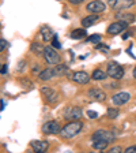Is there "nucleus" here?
Wrapping results in <instances>:
<instances>
[{"label":"nucleus","instance_id":"34","mask_svg":"<svg viewBox=\"0 0 136 153\" xmlns=\"http://www.w3.org/2000/svg\"><path fill=\"white\" fill-rule=\"evenodd\" d=\"M132 75H133V78L136 79V66H135V68H133V73H132Z\"/></svg>","mask_w":136,"mask_h":153},{"label":"nucleus","instance_id":"29","mask_svg":"<svg viewBox=\"0 0 136 153\" xmlns=\"http://www.w3.org/2000/svg\"><path fill=\"white\" fill-rule=\"evenodd\" d=\"M124 153H136V146H129V148H127Z\"/></svg>","mask_w":136,"mask_h":153},{"label":"nucleus","instance_id":"7","mask_svg":"<svg viewBox=\"0 0 136 153\" xmlns=\"http://www.w3.org/2000/svg\"><path fill=\"white\" fill-rule=\"evenodd\" d=\"M131 99V94L127 92H120V93H116V94L112 97V101H113L114 105H117V107H120V105H124L125 102H128Z\"/></svg>","mask_w":136,"mask_h":153},{"label":"nucleus","instance_id":"27","mask_svg":"<svg viewBox=\"0 0 136 153\" xmlns=\"http://www.w3.org/2000/svg\"><path fill=\"white\" fill-rule=\"evenodd\" d=\"M6 47H7V41L1 38V40H0V53H1V52L6 49Z\"/></svg>","mask_w":136,"mask_h":153},{"label":"nucleus","instance_id":"11","mask_svg":"<svg viewBox=\"0 0 136 153\" xmlns=\"http://www.w3.org/2000/svg\"><path fill=\"white\" fill-rule=\"evenodd\" d=\"M64 115L67 119H80L82 118V109L78 107H70V108H67Z\"/></svg>","mask_w":136,"mask_h":153},{"label":"nucleus","instance_id":"6","mask_svg":"<svg viewBox=\"0 0 136 153\" xmlns=\"http://www.w3.org/2000/svg\"><path fill=\"white\" fill-rule=\"evenodd\" d=\"M128 27V23L127 22H123V21H118V22H113L110 26L108 27V33L112 36H116L118 33L124 32L125 29Z\"/></svg>","mask_w":136,"mask_h":153},{"label":"nucleus","instance_id":"10","mask_svg":"<svg viewBox=\"0 0 136 153\" xmlns=\"http://www.w3.org/2000/svg\"><path fill=\"white\" fill-rule=\"evenodd\" d=\"M30 146L37 153H41V152H46L48 148H49V143H48V141H32Z\"/></svg>","mask_w":136,"mask_h":153},{"label":"nucleus","instance_id":"35","mask_svg":"<svg viewBox=\"0 0 136 153\" xmlns=\"http://www.w3.org/2000/svg\"><path fill=\"white\" fill-rule=\"evenodd\" d=\"M123 38H124V40H125V38H128V33H124V34H123Z\"/></svg>","mask_w":136,"mask_h":153},{"label":"nucleus","instance_id":"5","mask_svg":"<svg viewBox=\"0 0 136 153\" xmlns=\"http://www.w3.org/2000/svg\"><path fill=\"white\" fill-rule=\"evenodd\" d=\"M61 131V126L59 124V122H46L42 126V133L44 134H59Z\"/></svg>","mask_w":136,"mask_h":153},{"label":"nucleus","instance_id":"12","mask_svg":"<svg viewBox=\"0 0 136 153\" xmlns=\"http://www.w3.org/2000/svg\"><path fill=\"white\" fill-rule=\"evenodd\" d=\"M87 94H89L90 99L97 100V101H105V99H106V94H105V92H102L101 89H97V88H94V89H90Z\"/></svg>","mask_w":136,"mask_h":153},{"label":"nucleus","instance_id":"32","mask_svg":"<svg viewBox=\"0 0 136 153\" xmlns=\"http://www.w3.org/2000/svg\"><path fill=\"white\" fill-rule=\"evenodd\" d=\"M7 73V64H3L1 70H0V74H6Z\"/></svg>","mask_w":136,"mask_h":153},{"label":"nucleus","instance_id":"13","mask_svg":"<svg viewBox=\"0 0 136 153\" xmlns=\"http://www.w3.org/2000/svg\"><path fill=\"white\" fill-rule=\"evenodd\" d=\"M41 92H42V94H44V97L46 99L48 102H51L52 104V102L57 101V93L54 92V90L49 89V88H42Z\"/></svg>","mask_w":136,"mask_h":153},{"label":"nucleus","instance_id":"21","mask_svg":"<svg viewBox=\"0 0 136 153\" xmlns=\"http://www.w3.org/2000/svg\"><path fill=\"white\" fill-rule=\"evenodd\" d=\"M54 73H56V75L61 76V75H65L67 73H68V67L65 66V64H56V67H54Z\"/></svg>","mask_w":136,"mask_h":153},{"label":"nucleus","instance_id":"4","mask_svg":"<svg viewBox=\"0 0 136 153\" xmlns=\"http://www.w3.org/2000/svg\"><path fill=\"white\" fill-rule=\"evenodd\" d=\"M93 141H98V140H104V141H108V142H113L116 140V135L114 133L108 130H97L91 137Z\"/></svg>","mask_w":136,"mask_h":153},{"label":"nucleus","instance_id":"28","mask_svg":"<svg viewBox=\"0 0 136 153\" xmlns=\"http://www.w3.org/2000/svg\"><path fill=\"white\" fill-rule=\"evenodd\" d=\"M87 116L91 118V119H95V118H98V114L94 112V111H87Z\"/></svg>","mask_w":136,"mask_h":153},{"label":"nucleus","instance_id":"1","mask_svg":"<svg viewBox=\"0 0 136 153\" xmlns=\"http://www.w3.org/2000/svg\"><path fill=\"white\" fill-rule=\"evenodd\" d=\"M82 127H83L82 122H79V120L70 122V123H67L64 127H61L60 134L64 138H74L75 135H78V134L80 133Z\"/></svg>","mask_w":136,"mask_h":153},{"label":"nucleus","instance_id":"23","mask_svg":"<svg viewBox=\"0 0 136 153\" xmlns=\"http://www.w3.org/2000/svg\"><path fill=\"white\" fill-rule=\"evenodd\" d=\"M99 41H101V36L99 34H93L90 37H87V40H86V42H93V44H98Z\"/></svg>","mask_w":136,"mask_h":153},{"label":"nucleus","instance_id":"15","mask_svg":"<svg viewBox=\"0 0 136 153\" xmlns=\"http://www.w3.org/2000/svg\"><path fill=\"white\" fill-rule=\"evenodd\" d=\"M135 4V0H117L114 4V10H127Z\"/></svg>","mask_w":136,"mask_h":153},{"label":"nucleus","instance_id":"20","mask_svg":"<svg viewBox=\"0 0 136 153\" xmlns=\"http://www.w3.org/2000/svg\"><path fill=\"white\" fill-rule=\"evenodd\" d=\"M109 142L108 141H104V140H98V141H94L93 142V148H94L95 150H105L106 148H108Z\"/></svg>","mask_w":136,"mask_h":153},{"label":"nucleus","instance_id":"22","mask_svg":"<svg viewBox=\"0 0 136 153\" xmlns=\"http://www.w3.org/2000/svg\"><path fill=\"white\" fill-rule=\"evenodd\" d=\"M108 76V74H105L102 70H95L94 73H93V75H91V78L94 81H102V79H105Z\"/></svg>","mask_w":136,"mask_h":153},{"label":"nucleus","instance_id":"24","mask_svg":"<svg viewBox=\"0 0 136 153\" xmlns=\"http://www.w3.org/2000/svg\"><path fill=\"white\" fill-rule=\"evenodd\" d=\"M106 114H108V118L109 119H116L118 116V109L117 108H109Z\"/></svg>","mask_w":136,"mask_h":153},{"label":"nucleus","instance_id":"25","mask_svg":"<svg viewBox=\"0 0 136 153\" xmlns=\"http://www.w3.org/2000/svg\"><path fill=\"white\" fill-rule=\"evenodd\" d=\"M32 49H33V51H34L37 55L44 53V47H42V45H40V44H37V42H34V44L32 45Z\"/></svg>","mask_w":136,"mask_h":153},{"label":"nucleus","instance_id":"30","mask_svg":"<svg viewBox=\"0 0 136 153\" xmlns=\"http://www.w3.org/2000/svg\"><path fill=\"white\" fill-rule=\"evenodd\" d=\"M109 152L110 153H118V152H121V148L120 146H114V148H112Z\"/></svg>","mask_w":136,"mask_h":153},{"label":"nucleus","instance_id":"3","mask_svg":"<svg viewBox=\"0 0 136 153\" xmlns=\"http://www.w3.org/2000/svg\"><path fill=\"white\" fill-rule=\"evenodd\" d=\"M108 75L113 79H121L124 76V68L116 62H110L108 64Z\"/></svg>","mask_w":136,"mask_h":153},{"label":"nucleus","instance_id":"9","mask_svg":"<svg viewBox=\"0 0 136 153\" xmlns=\"http://www.w3.org/2000/svg\"><path fill=\"white\" fill-rule=\"evenodd\" d=\"M90 78H91V76L86 73V71H76V73L72 75L74 82L80 83V85H86V83L90 81Z\"/></svg>","mask_w":136,"mask_h":153},{"label":"nucleus","instance_id":"33","mask_svg":"<svg viewBox=\"0 0 136 153\" xmlns=\"http://www.w3.org/2000/svg\"><path fill=\"white\" fill-rule=\"evenodd\" d=\"M116 1H117V0H108V4L110 7H114V4H116Z\"/></svg>","mask_w":136,"mask_h":153},{"label":"nucleus","instance_id":"16","mask_svg":"<svg viewBox=\"0 0 136 153\" xmlns=\"http://www.w3.org/2000/svg\"><path fill=\"white\" fill-rule=\"evenodd\" d=\"M41 36L44 37V41H51L54 37V33L52 32V29L49 26H44V27H41Z\"/></svg>","mask_w":136,"mask_h":153},{"label":"nucleus","instance_id":"18","mask_svg":"<svg viewBox=\"0 0 136 153\" xmlns=\"http://www.w3.org/2000/svg\"><path fill=\"white\" fill-rule=\"evenodd\" d=\"M116 19H120L123 22H127V23H131L135 21V15L132 14H123V13H117L116 14Z\"/></svg>","mask_w":136,"mask_h":153},{"label":"nucleus","instance_id":"14","mask_svg":"<svg viewBox=\"0 0 136 153\" xmlns=\"http://www.w3.org/2000/svg\"><path fill=\"white\" fill-rule=\"evenodd\" d=\"M98 21H99V16L97 14H93V15H89L82 19V26L83 27H90V26L95 25Z\"/></svg>","mask_w":136,"mask_h":153},{"label":"nucleus","instance_id":"17","mask_svg":"<svg viewBox=\"0 0 136 153\" xmlns=\"http://www.w3.org/2000/svg\"><path fill=\"white\" fill-rule=\"evenodd\" d=\"M53 75H56V73H54L53 68H45V70H42L41 73H40V79L41 81H49Z\"/></svg>","mask_w":136,"mask_h":153},{"label":"nucleus","instance_id":"2","mask_svg":"<svg viewBox=\"0 0 136 153\" xmlns=\"http://www.w3.org/2000/svg\"><path fill=\"white\" fill-rule=\"evenodd\" d=\"M44 57L48 64H59L61 62V56L57 53V51L53 47L44 48Z\"/></svg>","mask_w":136,"mask_h":153},{"label":"nucleus","instance_id":"31","mask_svg":"<svg viewBox=\"0 0 136 153\" xmlns=\"http://www.w3.org/2000/svg\"><path fill=\"white\" fill-rule=\"evenodd\" d=\"M85 0H70V3L71 4H80V3H83Z\"/></svg>","mask_w":136,"mask_h":153},{"label":"nucleus","instance_id":"26","mask_svg":"<svg viewBox=\"0 0 136 153\" xmlns=\"http://www.w3.org/2000/svg\"><path fill=\"white\" fill-rule=\"evenodd\" d=\"M52 47L56 48V49H60V48H61V44L57 41V36L56 34H54V37L52 38Z\"/></svg>","mask_w":136,"mask_h":153},{"label":"nucleus","instance_id":"19","mask_svg":"<svg viewBox=\"0 0 136 153\" xmlns=\"http://www.w3.org/2000/svg\"><path fill=\"white\" fill-rule=\"evenodd\" d=\"M86 34H87V32H86L85 29H75V30H72V33H71V38H74V40H80V38L86 37Z\"/></svg>","mask_w":136,"mask_h":153},{"label":"nucleus","instance_id":"8","mask_svg":"<svg viewBox=\"0 0 136 153\" xmlns=\"http://www.w3.org/2000/svg\"><path fill=\"white\" fill-rule=\"evenodd\" d=\"M105 8H106V6H105L102 1H99V0H95V1H91V3L87 4V11H90L91 14H101L105 11Z\"/></svg>","mask_w":136,"mask_h":153}]
</instances>
